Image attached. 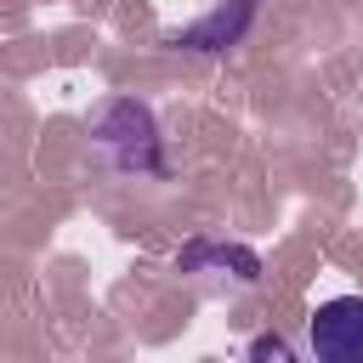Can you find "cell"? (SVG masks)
<instances>
[{"instance_id": "cell-1", "label": "cell", "mask_w": 363, "mask_h": 363, "mask_svg": "<svg viewBox=\"0 0 363 363\" xmlns=\"http://www.w3.org/2000/svg\"><path fill=\"white\" fill-rule=\"evenodd\" d=\"M125 130H113V119L96 108L91 113V147L113 176H153L159 170V136H153V113L136 96H113Z\"/></svg>"}, {"instance_id": "cell-2", "label": "cell", "mask_w": 363, "mask_h": 363, "mask_svg": "<svg viewBox=\"0 0 363 363\" xmlns=\"http://www.w3.org/2000/svg\"><path fill=\"white\" fill-rule=\"evenodd\" d=\"M306 346L323 363H363V295L318 301L306 318Z\"/></svg>"}, {"instance_id": "cell-3", "label": "cell", "mask_w": 363, "mask_h": 363, "mask_svg": "<svg viewBox=\"0 0 363 363\" xmlns=\"http://www.w3.org/2000/svg\"><path fill=\"white\" fill-rule=\"evenodd\" d=\"M176 267H182L187 278L221 272V278H216V289H250V284L261 278L255 250H244V244H221V238H199V244H187V250L176 255Z\"/></svg>"}]
</instances>
